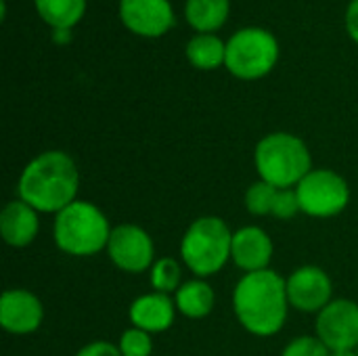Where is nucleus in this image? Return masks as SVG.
<instances>
[{"instance_id": "1", "label": "nucleus", "mask_w": 358, "mask_h": 356, "mask_svg": "<svg viewBox=\"0 0 358 356\" xmlns=\"http://www.w3.org/2000/svg\"><path fill=\"white\" fill-rule=\"evenodd\" d=\"M233 311L248 334L256 338L279 334L289 313L285 279L271 269L243 275L233 292Z\"/></svg>"}, {"instance_id": "2", "label": "nucleus", "mask_w": 358, "mask_h": 356, "mask_svg": "<svg viewBox=\"0 0 358 356\" xmlns=\"http://www.w3.org/2000/svg\"><path fill=\"white\" fill-rule=\"evenodd\" d=\"M80 172L73 157L52 149L36 155L21 172L17 191L19 199L40 214H59L78 199Z\"/></svg>"}, {"instance_id": "3", "label": "nucleus", "mask_w": 358, "mask_h": 356, "mask_svg": "<svg viewBox=\"0 0 358 356\" xmlns=\"http://www.w3.org/2000/svg\"><path fill=\"white\" fill-rule=\"evenodd\" d=\"M111 235L105 212L92 201L76 199L55 216L52 237L57 248L73 258L96 256L107 250Z\"/></svg>"}, {"instance_id": "4", "label": "nucleus", "mask_w": 358, "mask_h": 356, "mask_svg": "<svg viewBox=\"0 0 358 356\" xmlns=\"http://www.w3.org/2000/svg\"><path fill=\"white\" fill-rule=\"evenodd\" d=\"M254 164L260 180L277 189H296L313 170L306 143L292 132H271L262 136L254 151Z\"/></svg>"}, {"instance_id": "5", "label": "nucleus", "mask_w": 358, "mask_h": 356, "mask_svg": "<svg viewBox=\"0 0 358 356\" xmlns=\"http://www.w3.org/2000/svg\"><path fill=\"white\" fill-rule=\"evenodd\" d=\"M233 231L218 216H199L189 225L180 241V258L197 277L206 279L224 269L231 260Z\"/></svg>"}, {"instance_id": "6", "label": "nucleus", "mask_w": 358, "mask_h": 356, "mask_svg": "<svg viewBox=\"0 0 358 356\" xmlns=\"http://www.w3.org/2000/svg\"><path fill=\"white\" fill-rule=\"evenodd\" d=\"M279 59L275 36L262 27H243L227 42L224 67L239 80L264 78Z\"/></svg>"}, {"instance_id": "7", "label": "nucleus", "mask_w": 358, "mask_h": 356, "mask_svg": "<svg viewBox=\"0 0 358 356\" xmlns=\"http://www.w3.org/2000/svg\"><path fill=\"white\" fill-rule=\"evenodd\" d=\"M300 210L313 218H334L350 204V187L329 168H313L296 187Z\"/></svg>"}, {"instance_id": "8", "label": "nucleus", "mask_w": 358, "mask_h": 356, "mask_svg": "<svg viewBox=\"0 0 358 356\" xmlns=\"http://www.w3.org/2000/svg\"><path fill=\"white\" fill-rule=\"evenodd\" d=\"M107 256L120 271L138 275L151 271V266L155 264V245L151 235L143 227L126 222L111 229Z\"/></svg>"}, {"instance_id": "9", "label": "nucleus", "mask_w": 358, "mask_h": 356, "mask_svg": "<svg viewBox=\"0 0 358 356\" xmlns=\"http://www.w3.org/2000/svg\"><path fill=\"white\" fill-rule=\"evenodd\" d=\"M317 338L331 350H355L358 346V304L348 298L331 300L315 321Z\"/></svg>"}, {"instance_id": "10", "label": "nucleus", "mask_w": 358, "mask_h": 356, "mask_svg": "<svg viewBox=\"0 0 358 356\" xmlns=\"http://www.w3.org/2000/svg\"><path fill=\"white\" fill-rule=\"evenodd\" d=\"M285 283L289 306L296 311L319 315L334 300V283L321 266H298Z\"/></svg>"}, {"instance_id": "11", "label": "nucleus", "mask_w": 358, "mask_h": 356, "mask_svg": "<svg viewBox=\"0 0 358 356\" xmlns=\"http://www.w3.org/2000/svg\"><path fill=\"white\" fill-rule=\"evenodd\" d=\"M120 17L132 34L145 38L164 36L176 21L170 0H120Z\"/></svg>"}, {"instance_id": "12", "label": "nucleus", "mask_w": 358, "mask_h": 356, "mask_svg": "<svg viewBox=\"0 0 358 356\" xmlns=\"http://www.w3.org/2000/svg\"><path fill=\"white\" fill-rule=\"evenodd\" d=\"M44 321L40 298L27 290H6L0 298V325L13 336H29Z\"/></svg>"}, {"instance_id": "13", "label": "nucleus", "mask_w": 358, "mask_h": 356, "mask_svg": "<svg viewBox=\"0 0 358 356\" xmlns=\"http://www.w3.org/2000/svg\"><path fill=\"white\" fill-rule=\"evenodd\" d=\"M273 239L268 233L260 227H241L233 233V248H231V260L237 269L248 273L266 271L273 260Z\"/></svg>"}, {"instance_id": "14", "label": "nucleus", "mask_w": 358, "mask_h": 356, "mask_svg": "<svg viewBox=\"0 0 358 356\" xmlns=\"http://www.w3.org/2000/svg\"><path fill=\"white\" fill-rule=\"evenodd\" d=\"M174 317H176V302L168 294H159V292L138 296L128 308V319L132 327H138L151 336L170 329Z\"/></svg>"}, {"instance_id": "15", "label": "nucleus", "mask_w": 358, "mask_h": 356, "mask_svg": "<svg viewBox=\"0 0 358 356\" xmlns=\"http://www.w3.org/2000/svg\"><path fill=\"white\" fill-rule=\"evenodd\" d=\"M40 212L27 206L23 199L8 201L0 212V235L10 248L29 245L40 231Z\"/></svg>"}, {"instance_id": "16", "label": "nucleus", "mask_w": 358, "mask_h": 356, "mask_svg": "<svg viewBox=\"0 0 358 356\" xmlns=\"http://www.w3.org/2000/svg\"><path fill=\"white\" fill-rule=\"evenodd\" d=\"M174 302L176 311L187 319H203L214 311L216 294L206 279L195 277L180 285V290L174 294Z\"/></svg>"}, {"instance_id": "17", "label": "nucleus", "mask_w": 358, "mask_h": 356, "mask_svg": "<svg viewBox=\"0 0 358 356\" xmlns=\"http://www.w3.org/2000/svg\"><path fill=\"white\" fill-rule=\"evenodd\" d=\"M229 8V0H187L185 15L193 29H197L199 34H212L224 25Z\"/></svg>"}, {"instance_id": "18", "label": "nucleus", "mask_w": 358, "mask_h": 356, "mask_svg": "<svg viewBox=\"0 0 358 356\" xmlns=\"http://www.w3.org/2000/svg\"><path fill=\"white\" fill-rule=\"evenodd\" d=\"M187 59L193 67L210 71L224 65L227 59V42H222L214 34H197L187 44Z\"/></svg>"}, {"instance_id": "19", "label": "nucleus", "mask_w": 358, "mask_h": 356, "mask_svg": "<svg viewBox=\"0 0 358 356\" xmlns=\"http://www.w3.org/2000/svg\"><path fill=\"white\" fill-rule=\"evenodd\" d=\"M36 10L52 29H71L86 10V0H34Z\"/></svg>"}, {"instance_id": "20", "label": "nucleus", "mask_w": 358, "mask_h": 356, "mask_svg": "<svg viewBox=\"0 0 358 356\" xmlns=\"http://www.w3.org/2000/svg\"><path fill=\"white\" fill-rule=\"evenodd\" d=\"M151 287L159 294H176L182 285V266L174 258H159L149 271Z\"/></svg>"}, {"instance_id": "21", "label": "nucleus", "mask_w": 358, "mask_h": 356, "mask_svg": "<svg viewBox=\"0 0 358 356\" xmlns=\"http://www.w3.org/2000/svg\"><path fill=\"white\" fill-rule=\"evenodd\" d=\"M277 193H279V189L264 183V180L252 183L245 191V197H243L245 210L254 216H273Z\"/></svg>"}, {"instance_id": "22", "label": "nucleus", "mask_w": 358, "mask_h": 356, "mask_svg": "<svg viewBox=\"0 0 358 356\" xmlns=\"http://www.w3.org/2000/svg\"><path fill=\"white\" fill-rule=\"evenodd\" d=\"M117 346H120L122 356H151L153 340H151V334L138 327H130L122 334Z\"/></svg>"}, {"instance_id": "23", "label": "nucleus", "mask_w": 358, "mask_h": 356, "mask_svg": "<svg viewBox=\"0 0 358 356\" xmlns=\"http://www.w3.org/2000/svg\"><path fill=\"white\" fill-rule=\"evenodd\" d=\"M281 356H331V350L317 336H300L283 348Z\"/></svg>"}, {"instance_id": "24", "label": "nucleus", "mask_w": 358, "mask_h": 356, "mask_svg": "<svg viewBox=\"0 0 358 356\" xmlns=\"http://www.w3.org/2000/svg\"><path fill=\"white\" fill-rule=\"evenodd\" d=\"M300 201L296 195V189H279L277 193V201L273 208V216L279 220H292L300 214Z\"/></svg>"}, {"instance_id": "25", "label": "nucleus", "mask_w": 358, "mask_h": 356, "mask_svg": "<svg viewBox=\"0 0 358 356\" xmlns=\"http://www.w3.org/2000/svg\"><path fill=\"white\" fill-rule=\"evenodd\" d=\"M76 356H122V353H120V346L99 340V342H90L84 348H80Z\"/></svg>"}, {"instance_id": "26", "label": "nucleus", "mask_w": 358, "mask_h": 356, "mask_svg": "<svg viewBox=\"0 0 358 356\" xmlns=\"http://www.w3.org/2000/svg\"><path fill=\"white\" fill-rule=\"evenodd\" d=\"M346 29L358 44V0H352L346 8Z\"/></svg>"}, {"instance_id": "27", "label": "nucleus", "mask_w": 358, "mask_h": 356, "mask_svg": "<svg viewBox=\"0 0 358 356\" xmlns=\"http://www.w3.org/2000/svg\"><path fill=\"white\" fill-rule=\"evenodd\" d=\"M52 34H55L57 44H67L69 38H71V29H52Z\"/></svg>"}, {"instance_id": "28", "label": "nucleus", "mask_w": 358, "mask_h": 356, "mask_svg": "<svg viewBox=\"0 0 358 356\" xmlns=\"http://www.w3.org/2000/svg\"><path fill=\"white\" fill-rule=\"evenodd\" d=\"M331 356H358L355 350H340V353H331Z\"/></svg>"}]
</instances>
